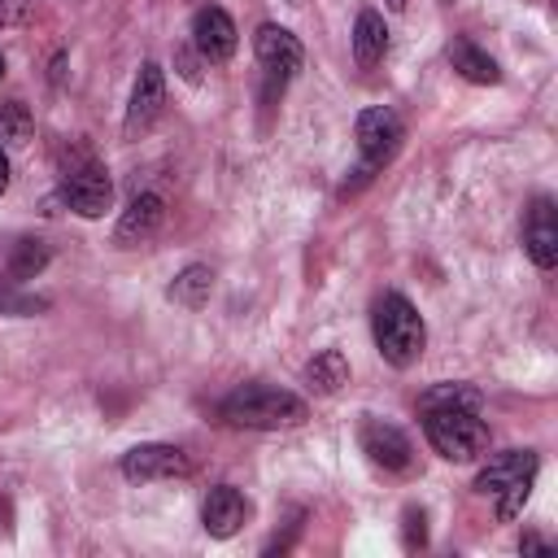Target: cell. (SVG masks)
<instances>
[{"label":"cell","instance_id":"obj_1","mask_svg":"<svg viewBox=\"0 0 558 558\" xmlns=\"http://www.w3.org/2000/svg\"><path fill=\"white\" fill-rule=\"evenodd\" d=\"M305 414H310L305 401L275 384H244L222 401V418L231 427H253V432L296 427V423H305Z\"/></svg>","mask_w":558,"mask_h":558},{"label":"cell","instance_id":"obj_2","mask_svg":"<svg viewBox=\"0 0 558 558\" xmlns=\"http://www.w3.org/2000/svg\"><path fill=\"white\" fill-rule=\"evenodd\" d=\"M371 331H375V344H379L384 362H392V366H414L418 353H423V344H427L423 314H418L401 292H384V296L375 301Z\"/></svg>","mask_w":558,"mask_h":558},{"label":"cell","instance_id":"obj_3","mask_svg":"<svg viewBox=\"0 0 558 558\" xmlns=\"http://www.w3.org/2000/svg\"><path fill=\"white\" fill-rule=\"evenodd\" d=\"M423 432H427V445L445 462H475L488 449V427H484L480 410L432 405V410H423Z\"/></svg>","mask_w":558,"mask_h":558},{"label":"cell","instance_id":"obj_4","mask_svg":"<svg viewBox=\"0 0 558 558\" xmlns=\"http://www.w3.org/2000/svg\"><path fill=\"white\" fill-rule=\"evenodd\" d=\"M61 201L78 214V218H100L109 205H113V179L105 166L96 161H83L74 170H65L61 179Z\"/></svg>","mask_w":558,"mask_h":558},{"label":"cell","instance_id":"obj_5","mask_svg":"<svg viewBox=\"0 0 558 558\" xmlns=\"http://www.w3.org/2000/svg\"><path fill=\"white\" fill-rule=\"evenodd\" d=\"M187 471H192V462H187V453H183L179 445H161V440H153V445H135V449L122 453V475H126L131 484L183 480Z\"/></svg>","mask_w":558,"mask_h":558},{"label":"cell","instance_id":"obj_6","mask_svg":"<svg viewBox=\"0 0 558 558\" xmlns=\"http://www.w3.org/2000/svg\"><path fill=\"white\" fill-rule=\"evenodd\" d=\"M401 135H405V126H401V118H397L392 109H384V105L366 109V113L357 118V148H362V161L379 170V166L401 148Z\"/></svg>","mask_w":558,"mask_h":558},{"label":"cell","instance_id":"obj_7","mask_svg":"<svg viewBox=\"0 0 558 558\" xmlns=\"http://www.w3.org/2000/svg\"><path fill=\"white\" fill-rule=\"evenodd\" d=\"M357 436H362V453L375 466H384V471H410L414 466V445L401 427H392L384 418H366Z\"/></svg>","mask_w":558,"mask_h":558},{"label":"cell","instance_id":"obj_8","mask_svg":"<svg viewBox=\"0 0 558 558\" xmlns=\"http://www.w3.org/2000/svg\"><path fill=\"white\" fill-rule=\"evenodd\" d=\"M523 248H527V257L541 270L558 266V214H554V201L549 196H536L532 201L527 222H523Z\"/></svg>","mask_w":558,"mask_h":558},{"label":"cell","instance_id":"obj_9","mask_svg":"<svg viewBox=\"0 0 558 558\" xmlns=\"http://www.w3.org/2000/svg\"><path fill=\"white\" fill-rule=\"evenodd\" d=\"M253 52H257V61H262V70H266L270 78H288L292 70H301V57H305L301 44H296V35L283 31V26H275V22L257 26Z\"/></svg>","mask_w":558,"mask_h":558},{"label":"cell","instance_id":"obj_10","mask_svg":"<svg viewBox=\"0 0 558 558\" xmlns=\"http://www.w3.org/2000/svg\"><path fill=\"white\" fill-rule=\"evenodd\" d=\"M244 519H248V501H244V493L231 488V484L209 488V497L201 501V523H205V532H209L214 541L235 536V532L244 527Z\"/></svg>","mask_w":558,"mask_h":558},{"label":"cell","instance_id":"obj_11","mask_svg":"<svg viewBox=\"0 0 558 558\" xmlns=\"http://www.w3.org/2000/svg\"><path fill=\"white\" fill-rule=\"evenodd\" d=\"M161 105H166V78H161V65H140V78H135V87H131V105H126V135H140V131H148L153 122H157V113H161Z\"/></svg>","mask_w":558,"mask_h":558},{"label":"cell","instance_id":"obj_12","mask_svg":"<svg viewBox=\"0 0 558 558\" xmlns=\"http://www.w3.org/2000/svg\"><path fill=\"white\" fill-rule=\"evenodd\" d=\"M192 48L205 57V61H227L235 52V22L227 17V9L209 4L192 17Z\"/></svg>","mask_w":558,"mask_h":558},{"label":"cell","instance_id":"obj_13","mask_svg":"<svg viewBox=\"0 0 558 558\" xmlns=\"http://www.w3.org/2000/svg\"><path fill=\"white\" fill-rule=\"evenodd\" d=\"M161 218H166V205H161V196H153V192H140V196H135V201L122 209L113 240H118L122 248H135V244H144V240H153V235H157Z\"/></svg>","mask_w":558,"mask_h":558},{"label":"cell","instance_id":"obj_14","mask_svg":"<svg viewBox=\"0 0 558 558\" xmlns=\"http://www.w3.org/2000/svg\"><path fill=\"white\" fill-rule=\"evenodd\" d=\"M445 52H449V65H453L466 83H497V78H501V65H497L480 44H471L466 35H453Z\"/></svg>","mask_w":558,"mask_h":558},{"label":"cell","instance_id":"obj_15","mask_svg":"<svg viewBox=\"0 0 558 558\" xmlns=\"http://www.w3.org/2000/svg\"><path fill=\"white\" fill-rule=\"evenodd\" d=\"M523 471H536V453L527 449H506V453H493L488 466L475 475V493H501L510 480H519Z\"/></svg>","mask_w":558,"mask_h":558},{"label":"cell","instance_id":"obj_16","mask_svg":"<svg viewBox=\"0 0 558 558\" xmlns=\"http://www.w3.org/2000/svg\"><path fill=\"white\" fill-rule=\"evenodd\" d=\"M384 52H388V26H384L379 13L362 9L357 13V26H353V57H357L362 70H371V65L384 61Z\"/></svg>","mask_w":558,"mask_h":558},{"label":"cell","instance_id":"obj_17","mask_svg":"<svg viewBox=\"0 0 558 558\" xmlns=\"http://www.w3.org/2000/svg\"><path fill=\"white\" fill-rule=\"evenodd\" d=\"M214 292V270L209 266H183L170 283V301L183 305V310H201Z\"/></svg>","mask_w":558,"mask_h":558},{"label":"cell","instance_id":"obj_18","mask_svg":"<svg viewBox=\"0 0 558 558\" xmlns=\"http://www.w3.org/2000/svg\"><path fill=\"white\" fill-rule=\"evenodd\" d=\"M305 379H310V388L323 392V397L340 392V388L349 384V362H344V353H340V349H323V353L305 366Z\"/></svg>","mask_w":558,"mask_h":558},{"label":"cell","instance_id":"obj_19","mask_svg":"<svg viewBox=\"0 0 558 558\" xmlns=\"http://www.w3.org/2000/svg\"><path fill=\"white\" fill-rule=\"evenodd\" d=\"M35 135V118L22 100H4L0 105V148H26Z\"/></svg>","mask_w":558,"mask_h":558},{"label":"cell","instance_id":"obj_20","mask_svg":"<svg viewBox=\"0 0 558 558\" xmlns=\"http://www.w3.org/2000/svg\"><path fill=\"white\" fill-rule=\"evenodd\" d=\"M48 266V244L44 240H17L13 244V253H9V279L13 283H22V279H35L39 270Z\"/></svg>","mask_w":558,"mask_h":558},{"label":"cell","instance_id":"obj_21","mask_svg":"<svg viewBox=\"0 0 558 558\" xmlns=\"http://www.w3.org/2000/svg\"><path fill=\"white\" fill-rule=\"evenodd\" d=\"M418 405H423V410H432V405L480 410V405H484V397H480V388H471V384H436V388H427V392L418 397Z\"/></svg>","mask_w":558,"mask_h":558},{"label":"cell","instance_id":"obj_22","mask_svg":"<svg viewBox=\"0 0 558 558\" xmlns=\"http://www.w3.org/2000/svg\"><path fill=\"white\" fill-rule=\"evenodd\" d=\"M532 480H536V471H523L519 480H510V484L497 493V519H501V523H510V519L523 514V506H527V497H532Z\"/></svg>","mask_w":558,"mask_h":558},{"label":"cell","instance_id":"obj_23","mask_svg":"<svg viewBox=\"0 0 558 558\" xmlns=\"http://www.w3.org/2000/svg\"><path fill=\"white\" fill-rule=\"evenodd\" d=\"M35 310H44V301H39V296L17 292V283H13V279H0V314H35Z\"/></svg>","mask_w":558,"mask_h":558},{"label":"cell","instance_id":"obj_24","mask_svg":"<svg viewBox=\"0 0 558 558\" xmlns=\"http://www.w3.org/2000/svg\"><path fill=\"white\" fill-rule=\"evenodd\" d=\"M427 541V527H423V510H405V545L414 549V545H423Z\"/></svg>","mask_w":558,"mask_h":558},{"label":"cell","instance_id":"obj_25","mask_svg":"<svg viewBox=\"0 0 558 558\" xmlns=\"http://www.w3.org/2000/svg\"><path fill=\"white\" fill-rule=\"evenodd\" d=\"M26 17V0H0V26H13Z\"/></svg>","mask_w":558,"mask_h":558},{"label":"cell","instance_id":"obj_26","mask_svg":"<svg viewBox=\"0 0 558 558\" xmlns=\"http://www.w3.org/2000/svg\"><path fill=\"white\" fill-rule=\"evenodd\" d=\"M179 74H183L187 83H196V74H201V70H196V57H192L187 48H179Z\"/></svg>","mask_w":558,"mask_h":558},{"label":"cell","instance_id":"obj_27","mask_svg":"<svg viewBox=\"0 0 558 558\" xmlns=\"http://www.w3.org/2000/svg\"><path fill=\"white\" fill-rule=\"evenodd\" d=\"M9 187V157H4V148H0V192Z\"/></svg>","mask_w":558,"mask_h":558},{"label":"cell","instance_id":"obj_28","mask_svg":"<svg viewBox=\"0 0 558 558\" xmlns=\"http://www.w3.org/2000/svg\"><path fill=\"white\" fill-rule=\"evenodd\" d=\"M388 9H405V0H388Z\"/></svg>","mask_w":558,"mask_h":558},{"label":"cell","instance_id":"obj_29","mask_svg":"<svg viewBox=\"0 0 558 558\" xmlns=\"http://www.w3.org/2000/svg\"><path fill=\"white\" fill-rule=\"evenodd\" d=\"M0 78H4V52H0Z\"/></svg>","mask_w":558,"mask_h":558}]
</instances>
